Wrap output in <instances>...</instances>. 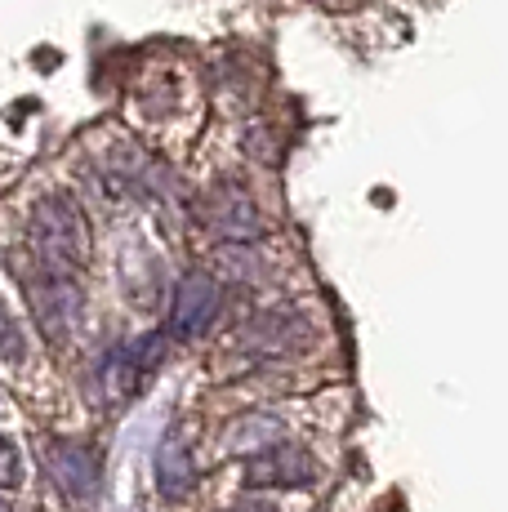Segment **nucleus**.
Segmentation results:
<instances>
[{"instance_id":"nucleus-1","label":"nucleus","mask_w":508,"mask_h":512,"mask_svg":"<svg viewBox=\"0 0 508 512\" xmlns=\"http://www.w3.org/2000/svg\"><path fill=\"white\" fill-rule=\"evenodd\" d=\"M27 241H32L36 268L76 277L90 263V219L76 205V196L67 192H50L36 201L32 223H27Z\"/></svg>"},{"instance_id":"nucleus-2","label":"nucleus","mask_w":508,"mask_h":512,"mask_svg":"<svg viewBox=\"0 0 508 512\" xmlns=\"http://www.w3.org/2000/svg\"><path fill=\"white\" fill-rule=\"evenodd\" d=\"M23 290H27V308H32L36 330H41L50 343L72 339L76 326H81V317H85V290L76 285V277L36 268L32 277L23 281Z\"/></svg>"},{"instance_id":"nucleus-3","label":"nucleus","mask_w":508,"mask_h":512,"mask_svg":"<svg viewBox=\"0 0 508 512\" xmlns=\"http://www.w3.org/2000/svg\"><path fill=\"white\" fill-rule=\"evenodd\" d=\"M312 343V321L295 308H272L246 321V330L237 334L241 357L250 361H277V357H295Z\"/></svg>"},{"instance_id":"nucleus-4","label":"nucleus","mask_w":508,"mask_h":512,"mask_svg":"<svg viewBox=\"0 0 508 512\" xmlns=\"http://www.w3.org/2000/svg\"><path fill=\"white\" fill-rule=\"evenodd\" d=\"M241 481H246V490H299V486H312V481H317V464H312V455L304 446L277 441V446H268V450H259V455L246 459Z\"/></svg>"},{"instance_id":"nucleus-5","label":"nucleus","mask_w":508,"mask_h":512,"mask_svg":"<svg viewBox=\"0 0 508 512\" xmlns=\"http://www.w3.org/2000/svg\"><path fill=\"white\" fill-rule=\"evenodd\" d=\"M223 308V285L210 272H188L174 285V303H170V334L174 339H197L214 326Z\"/></svg>"},{"instance_id":"nucleus-6","label":"nucleus","mask_w":508,"mask_h":512,"mask_svg":"<svg viewBox=\"0 0 508 512\" xmlns=\"http://www.w3.org/2000/svg\"><path fill=\"white\" fill-rule=\"evenodd\" d=\"M205 228H210L214 236H223L228 245H250L263 236V219L259 210H254L250 192H241L237 183H223L214 187L210 196H205Z\"/></svg>"},{"instance_id":"nucleus-7","label":"nucleus","mask_w":508,"mask_h":512,"mask_svg":"<svg viewBox=\"0 0 508 512\" xmlns=\"http://www.w3.org/2000/svg\"><path fill=\"white\" fill-rule=\"evenodd\" d=\"M45 464H50L54 486L72 499H90L99 486V455L90 441H54Z\"/></svg>"},{"instance_id":"nucleus-8","label":"nucleus","mask_w":508,"mask_h":512,"mask_svg":"<svg viewBox=\"0 0 508 512\" xmlns=\"http://www.w3.org/2000/svg\"><path fill=\"white\" fill-rule=\"evenodd\" d=\"M156 490H161V499H174V504L197 490V464H192V450L179 432L165 437L161 450H156Z\"/></svg>"},{"instance_id":"nucleus-9","label":"nucleus","mask_w":508,"mask_h":512,"mask_svg":"<svg viewBox=\"0 0 508 512\" xmlns=\"http://www.w3.org/2000/svg\"><path fill=\"white\" fill-rule=\"evenodd\" d=\"M277 441H286V428H281V419L272 415H246L237 419V428H232L228 437V450H237V455H259V450L277 446Z\"/></svg>"},{"instance_id":"nucleus-10","label":"nucleus","mask_w":508,"mask_h":512,"mask_svg":"<svg viewBox=\"0 0 508 512\" xmlns=\"http://www.w3.org/2000/svg\"><path fill=\"white\" fill-rule=\"evenodd\" d=\"M27 352V339H23V326L9 317V308L0 303V361H18Z\"/></svg>"},{"instance_id":"nucleus-11","label":"nucleus","mask_w":508,"mask_h":512,"mask_svg":"<svg viewBox=\"0 0 508 512\" xmlns=\"http://www.w3.org/2000/svg\"><path fill=\"white\" fill-rule=\"evenodd\" d=\"M23 481V459H18V446L9 437H0V490H14Z\"/></svg>"},{"instance_id":"nucleus-12","label":"nucleus","mask_w":508,"mask_h":512,"mask_svg":"<svg viewBox=\"0 0 508 512\" xmlns=\"http://www.w3.org/2000/svg\"><path fill=\"white\" fill-rule=\"evenodd\" d=\"M228 512H272V508H259V504H241V508H228Z\"/></svg>"}]
</instances>
